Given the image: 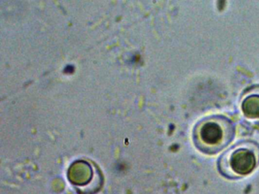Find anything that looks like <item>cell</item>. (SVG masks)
I'll return each instance as SVG.
<instances>
[{"mask_svg": "<svg viewBox=\"0 0 259 194\" xmlns=\"http://www.w3.org/2000/svg\"><path fill=\"white\" fill-rule=\"evenodd\" d=\"M236 127L231 120L222 115L207 117L198 121L192 130L195 147L202 153L214 155L233 140Z\"/></svg>", "mask_w": 259, "mask_h": 194, "instance_id": "6da1fadb", "label": "cell"}, {"mask_svg": "<svg viewBox=\"0 0 259 194\" xmlns=\"http://www.w3.org/2000/svg\"><path fill=\"white\" fill-rule=\"evenodd\" d=\"M259 165V144L254 140H242L224 152L218 161L221 175L236 180L251 174Z\"/></svg>", "mask_w": 259, "mask_h": 194, "instance_id": "7a4b0ae2", "label": "cell"}]
</instances>
